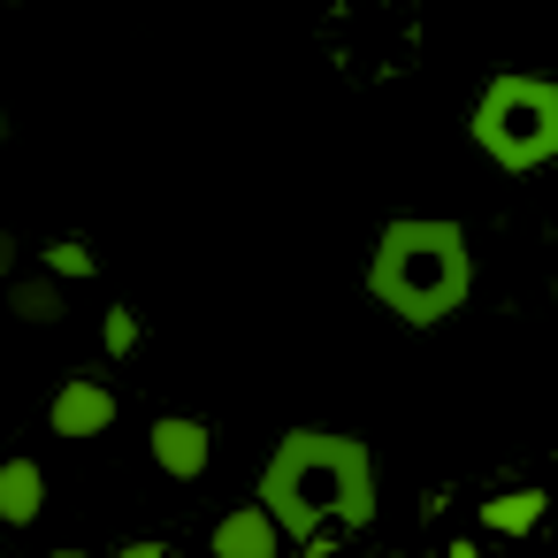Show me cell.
Wrapping results in <instances>:
<instances>
[{
  "mask_svg": "<svg viewBox=\"0 0 558 558\" xmlns=\"http://www.w3.org/2000/svg\"><path fill=\"white\" fill-rule=\"evenodd\" d=\"M444 558H482V543H451V550H444Z\"/></svg>",
  "mask_w": 558,
  "mask_h": 558,
  "instance_id": "obj_14",
  "label": "cell"
},
{
  "mask_svg": "<svg viewBox=\"0 0 558 558\" xmlns=\"http://www.w3.org/2000/svg\"><path fill=\"white\" fill-rule=\"evenodd\" d=\"M466 138L489 169L505 177H543L558 161V77H535V70H497L482 93H474V116H466Z\"/></svg>",
  "mask_w": 558,
  "mask_h": 558,
  "instance_id": "obj_3",
  "label": "cell"
},
{
  "mask_svg": "<svg viewBox=\"0 0 558 558\" xmlns=\"http://www.w3.org/2000/svg\"><path fill=\"white\" fill-rule=\"evenodd\" d=\"M207 550L215 558H283L291 543H283V527H276V512L253 497V505H230L222 520H215V535H207Z\"/></svg>",
  "mask_w": 558,
  "mask_h": 558,
  "instance_id": "obj_6",
  "label": "cell"
},
{
  "mask_svg": "<svg viewBox=\"0 0 558 558\" xmlns=\"http://www.w3.org/2000/svg\"><path fill=\"white\" fill-rule=\"evenodd\" d=\"M9 138H16V123H9V116H0V146H9Z\"/></svg>",
  "mask_w": 558,
  "mask_h": 558,
  "instance_id": "obj_15",
  "label": "cell"
},
{
  "mask_svg": "<svg viewBox=\"0 0 558 558\" xmlns=\"http://www.w3.org/2000/svg\"><path fill=\"white\" fill-rule=\"evenodd\" d=\"M367 299L405 329H444L474 299V238L451 215H390L367 245Z\"/></svg>",
  "mask_w": 558,
  "mask_h": 558,
  "instance_id": "obj_2",
  "label": "cell"
},
{
  "mask_svg": "<svg viewBox=\"0 0 558 558\" xmlns=\"http://www.w3.org/2000/svg\"><path fill=\"white\" fill-rule=\"evenodd\" d=\"M47 276L54 283H93L100 276V253L85 238H47Z\"/></svg>",
  "mask_w": 558,
  "mask_h": 558,
  "instance_id": "obj_10",
  "label": "cell"
},
{
  "mask_svg": "<svg viewBox=\"0 0 558 558\" xmlns=\"http://www.w3.org/2000/svg\"><path fill=\"white\" fill-rule=\"evenodd\" d=\"M543 512H550V489H535V482H520V489H497V497H482V527H489V535H505V543L535 535V527H543Z\"/></svg>",
  "mask_w": 558,
  "mask_h": 558,
  "instance_id": "obj_8",
  "label": "cell"
},
{
  "mask_svg": "<svg viewBox=\"0 0 558 558\" xmlns=\"http://www.w3.org/2000/svg\"><path fill=\"white\" fill-rule=\"evenodd\" d=\"M146 451H154V466H161L169 482H199V474L215 466V428H207L199 413H161V421L146 428Z\"/></svg>",
  "mask_w": 558,
  "mask_h": 558,
  "instance_id": "obj_4",
  "label": "cell"
},
{
  "mask_svg": "<svg viewBox=\"0 0 558 558\" xmlns=\"http://www.w3.org/2000/svg\"><path fill=\"white\" fill-rule=\"evenodd\" d=\"M47 428H54V436H70V444L108 436V428H116V390H108L100 375H70V383L47 398Z\"/></svg>",
  "mask_w": 558,
  "mask_h": 558,
  "instance_id": "obj_5",
  "label": "cell"
},
{
  "mask_svg": "<svg viewBox=\"0 0 558 558\" xmlns=\"http://www.w3.org/2000/svg\"><path fill=\"white\" fill-rule=\"evenodd\" d=\"M9 314H16L24 329H54V322L70 314V299H62V283L39 268V276H16V283H9Z\"/></svg>",
  "mask_w": 558,
  "mask_h": 558,
  "instance_id": "obj_9",
  "label": "cell"
},
{
  "mask_svg": "<svg viewBox=\"0 0 558 558\" xmlns=\"http://www.w3.org/2000/svg\"><path fill=\"white\" fill-rule=\"evenodd\" d=\"M260 505L276 512L283 543H299L306 558H329L344 535L375 520V451L337 428H291L260 466Z\"/></svg>",
  "mask_w": 558,
  "mask_h": 558,
  "instance_id": "obj_1",
  "label": "cell"
},
{
  "mask_svg": "<svg viewBox=\"0 0 558 558\" xmlns=\"http://www.w3.org/2000/svg\"><path fill=\"white\" fill-rule=\"evenodd\" d=\"M47 558H93V550H47Z\"/></svg>",
  "mask_w": 558,
  "mask_h": 558,
  "instance_id": "obj_16",
  "label": "cell"
},
{
  "mask_svg": "<svg viewBox=\"0 0 558 558\" xmlns=\"http://www.w3.org/2000/svg\"><path fill=\"white\" fill-rule=\"evenodd\" d=\"M0 9H16V0H0Z\"/></svg>",
  "mask_w": 558,
  "mask_h": 558,
  "instance_id": "obj_17",
  "label": "cell"
},
{
  "mask_svg": "<svg viewBox=\"0 0 558 558\" xmlns=\"http://www.w3.org/2000/svg\"><path fill=\"white\" fill-rule=\"evenodd\" d=\"M47 512V466L39 459H0V527H32Z\"/></svg>",
  "mask_w": 558,
  "mask_h": 558,
  "instance_id": "obj_7",
  "label": "cell"
},
{
  "mask_svg": "<svg viewBox=\"0 0 558 558\" xmlns=\"http://www.w3.org/2000/svg\"><path fill=\"white\" fill-rule=\"evenodd\" d=\"M24 276V245H16V230L0 222V283H16Z\"/></svg>",
  "mask_w": 558,
  "mask_h": 558,
  "instance_id": "obj_12",
  "label": "cell"
},
{
  "mask_svg": "<svg viewBox=\"0 0 558 558\" xmlns=\"http://www.w3.org/2000/svg\"><path fill=\"white\" fill-rule=\"evenodd\" d=\"M116 558H169V543H154V535H138V543H123Z\"/></svg>",
  "mask_w": 558,
  "mask_h": 558,
  "instance_id": "obj_13",
  "label": "cell"
},
{
  "mask_svg": "<svg viewBox=\"0 0 558 558\" xmlns=\"http://www.w3.org/2000/svg\"><path fill=\"white\" fill-rule=\"evenodd\" d=\"M100 344H108V360H131V352L146 344V322H138V306H108V314H100Z\"/></svg>",
  "mask_w": 558,
  "mask_h": 558,
  "instance_id": "obj_11",
  "label": "cell"
}]
</instances>
